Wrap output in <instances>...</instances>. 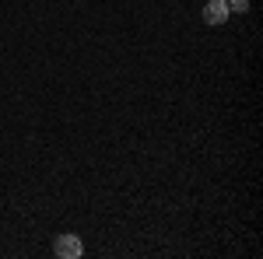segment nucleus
I'll return each mask as SVG.
<instances>
[{
    "instance_id": "nucleus-1",
    "label": "nucleus",
    "mask_w": 263,
    "mask_h": 259,
    "mask_svg": "<svg viewBox=\"0 0 263 259\" xmlns=\"http://www.w3.org/2000/svg\"><path fill=\"white\" fill-rule=\"evenodd\" d=\"M84 249H81V238L78 235H60L57 238V256L60 259H78Z\"/></svg>"
},
{
    "instance_id": "nucleus-2",
    "label": "nucleus",
    "mask_w": 263,
    "mask_h": 259,
    "mask_svg": "<svg viewBox=\"0 0 263 259\" xmlns=\"http://www.w3.org/2000/svg\"><path fill=\"white\" fill-rule=\"evenodd\" d=\"M228 14H232V11H228V4H224V0H211V4L203 7V21H207V25H221Z\"/></svg>"
},
{
    "instance_id": "nucleus-3",
    "label": "nucleus",
    "mask_w": 263,
    "mask_h": 259,
    "mask_svg": "<svg viewBox=\"0 0 263 259\" xmlns=\"http://www.w3.org/2000/svg\"><path fill=\"white\" fill-rule=\"evenodd\" d=\"M224 4H228V11H239V14L249 11V0H224Z\"/></svg>"
}]
</instances>
